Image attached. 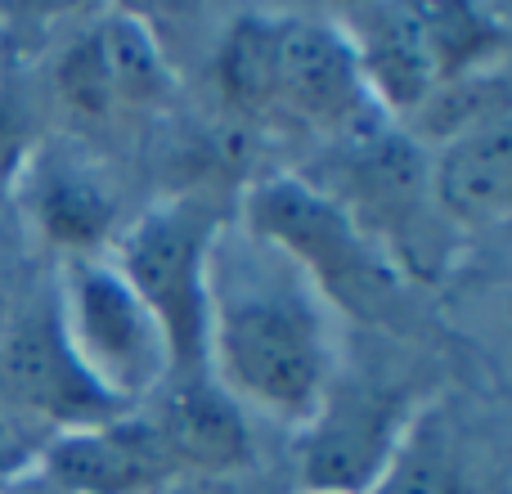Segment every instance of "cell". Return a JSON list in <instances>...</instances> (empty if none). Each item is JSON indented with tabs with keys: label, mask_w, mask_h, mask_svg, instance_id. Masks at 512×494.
<instances>
[{
	"label": "cell",
	"mask_w": 512,
	"mask_h": 494,
	"mask_svg": "<svg viewBox=\"0 0 512 494\" xmlns=\"http://www.w3.org/2000/svg\"><path fill=\"white\" fill-rule=\"evenodd\" d=\"M342 319L248 225L225 221L207 252L203 369L256 423L306 427L346 364Z\"/></svg>",
	"instance_id": "obj_1"
},
{
	"label": "cell",
	"mask_w": 512,
	"mask_h": 494,
	"mask_svg": "<svg viewBox=\"0 0 512 494\" xmlns=\"http://www.w3.org/2000/svg\"><path fill=\"white\" fill-rule=\"evenodd\" d=\"M212 81L230 117L310 135L324 149L387 122L333 14H234L216 45Z\"/></svg>",
	"instance_id": "obj_2"
},
{
	"label": "cell",
	"mask_w": 512,
	"mask_h": 494,
	"mask_svg": "<svg viewBox=\"0 0 512 494\" xmlns=\"http://www.w3.org/2000/svg\"><path fill=\"white\" fill-rule=\"evenodd\" d=\"M234 221L248 225L256 239L279 247L315 283L319 297L337 310V319L346 315L378 328L396 310H405V274L378 252V243L306 171L256 176L243 189Z\"/></svg>",
	"instance_id": "obj_3"
},
{
	"label": "cell",
	"mask_w": 512,
	"mask_h": 494,
	"mask_svg": "<svg viewBox=\"0 0 512 494\" xmlns=\"http://www.w3.org/2000/svg\"><path fill=\"white\" fill-rule=\"evenodd\" d=\"M50 306L72 360L117 409H144L176 378L162 324L108 256L54 265Z\"/></svg>",
	"instance_id": "obj_4"
},
{
	"label": "cell",
	"mask_w": 512,
	"mask_h": 494,
	"mask_svg": "<svg viewBox=\"0 0 512 494\" xmlns=\"http://www.w3.org/2000/svg\"><path fill=\"white\" fill-rule=\"evenodd\" d=\"M230 221L212 194H167L122 221L108 261L117 265L135 297L153 310L176 355V378L203 369V319H207V252L216 230Z\"/></svg>",
	"instance_id": "obj_5"
},
{
	"label": "cell",
	"mask_w": 512,
	"mask_h": 494,
	"mask_svg": "<svg viewBox=\"0 0 512 494\" xmlns=\"http://www.w3.org/2000/svg\"><path fill=\"white\" fill-rule=\"evenodd\" d=\"M423 400L427 391L396 387L378 373L342 364L315 418L292 432V468H297L292 490L369 494Z\"/></svg>",
	"instance_id": "obj_6"
},
{
	"label": "cell",
	"mask_w": 512,
	"mask_h": 494,
	"mask_svg": "<svg viewBox=\"0 0 512 494\" xmlns=\"http://www.w3.org/2000/svg\"><path fill=\"white\" fill-rule=\"evenodd\" d=\"M508 423L495 405L427 391L369 494H508Z\"/></svg>",
	"instance_id": "obj_7"
},
{
	"label": "cell",
	"mask_w": 512,
	"mask_h": 494,
	"mask_svg": "<svg viewBox=\"0 0 512 494\" xmlns=\"http://www.w3.org/2000/svg\"><path fill=\"white\" fill-rule=\"evenodd\" d=\"M0 414L41 445L72 427L126 414L72 360L50 297L18 306L0 333Z\"/></svg>",
	"instance_id": "obj_8"
},
{
	"label": "cell",
	"mask_w": 512,
	"mask_h": 494,
	"mask_svg": "<svg viewBox=\"0 0 512 494\" xmlns=\"http://www.w3.org/2000/svg\"><path fill=\"white\" fill-rule=\"evenodd\" d=\"M9 203L54 265L104 256L122 230V194L86 140H41Z\"/></svg>",
	"instance_id": "obj_9"
},
{
	"label": "cell",
	"mask_w": 512,
	"mask_h": 494,
	"mask_svg": "<svg viewBox=\"0 0 512 494\" xmlns=\"http://www.w3.org/2000/svg\"><path fill=\"white\" fill-rule=\"evenodd\" d=\"M158 427L171 468L180 477H248L261 472V441L256 418L239 400H230L207 373L171 378L144 405Z\"/></svg>",
	"instance_id": "obj_10"
},
{
	"label": "cell",
	"mask_w": 512,
	"mask_h": 494,
	"mask_svg": "<svg viewBox=\"0 0 512 494\" xmlns=\"http://www.w3.org/2000/svg\"><path fill=\"white\" fill-rule=\"evenodd\" d=\"M427 185L454 239H486L512 212V126L508 113H490L441 140L423 144Z\"/></svg>",
	"instance_id": "obj_11"
},
{
	"label": "cell",
	"mask_w": 512,
	"mask_h": 494,
	"mask_svg": "<svg viewBox=\"0 0 512 494\" xmlns=\"http://www.w3.org/2000/svg\"><path fill=\"white\" fill-rule=\"evenodd\" d=\"M36 468L68 494H162L176 481L144 409L50 436L36 454Z\"/></svg>",
	"instance_id": "obj_12"
},
{
	"label": "cell",
	"mask_w": 512,
	"mask_h": 494,
	"mask_svg": "<svg viewBox=\"0 0 512 494\" xmlns=\"http://www.w3.org/2000/svg\"><path fill=\"white\" fill-rule=\"evenodd\" d=\"M41 140H45V131L36 122L32 99L0 77V203L14 198L18 180H23L27 162H32Z\"/></svg>",
	"instance_id": "obj_13"
},
{
	"label": "cell",
	"mask_w": 512,
	"mask_h": 494,
	"mask_svg": "<svg viewBox=\"0 0 512 494\" xmlns=\"http://www.w3.org/2000/svg\"><path fill=\"white\" fill-rule=\"evenodd\" d=\"M36 454H41V441H36V436H27L23 427L9 423V418L0 414V486H5V481H14L18 472L32 468Z\"/></svg>",
	"instance_id": "obj_14"
},
{
	"label": "cell",
	"mask_w": 512,
	"mask_h": 494,
	"mask_svg": "<svg viewBox=\"0 0 512 494\" xmlns=\"http://www.w3.org/2000/svg\"><path fill=\"white\" fill-rule=\"evenodd\" d=\"M162 494H283V490L261 486V472H248V477H180Z\"/></svg>",
	"instance_id": "obj_15"
},
{
	"label": "cell",
	"mask_w": 512,
	"mask_h": 494,
	"mask_svg": "<svg viewBox=\"0 0 512 494\" xmlns=\"http://www.w3.org/2000/svg\"><path fill=\"white\" fill-rule=\"evenodd\" d=\"M5 494H68V490H63V486H54V481L45 477V472L32 463V468H27V472H18L14 481H5Z\"/></svg>",
	"instance_id": "obj_16"
},
{
	"label": "cell",
	"mask_w": 512,
	"mask_h": 494,
	"mask_svg": "<svg viewBox=\"0 0 512 494\" xmlns=\"http://www.w3.org/2000/svg\"><path fill=\"white\" fill-rule=\"evenodd\" d=\"M14 310H18V297L5 288V283H0V333H5V324L14 319Z\"/></svg>",
	"instance_id": "obj_17"
},
{
	"label": "cell",
	"mask_w": 512,
	"mask_h": 494,
	"mask_svg": "<svg viewBox=\"0 0 512 494\" xmlns=\"http://www.w3.org/2000/svg\"><path fill=\"white\" fill-rule=\"evenodd\" d=\"M283 494H315V490H283Z\"/></svg>",
	"instance_id": "obj_18"
},
{
	"label": "cell",
	"mask_w": 512,
	"mask_h": 494,
	"mask_svg": "<svg viewBox=\"0 0 512 494\" xmlns=\"http://www.w3.org/2000/svg\"><path fill=\"white\" fill-rule=\"evenodd\" d=\"M0 494H5V486H0Z\"/></svg>",
	"instance_id": "obj_19"
}]
</instances>
